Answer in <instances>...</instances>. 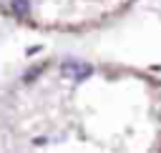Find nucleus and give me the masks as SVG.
Returning a JSON list of instances; mask_svg holds the SVG:
<instances>
[{
	"label": "nucleus",
	"instance_id": "f257e3e1",
	"mask_svg": "<svg viewBox=\"0 0 161 153\" xmlns=\"http://www.w3.org/2000/svg\"><path fill=\"white\" fill-rule=\"evenodd\" d=\"M10 10H13L15 18L25 20V18L30 15V3H28V0H10Z\"/></svg>",
	"mask_w": 161,
	"mask_h": 153
}]
</instances>
